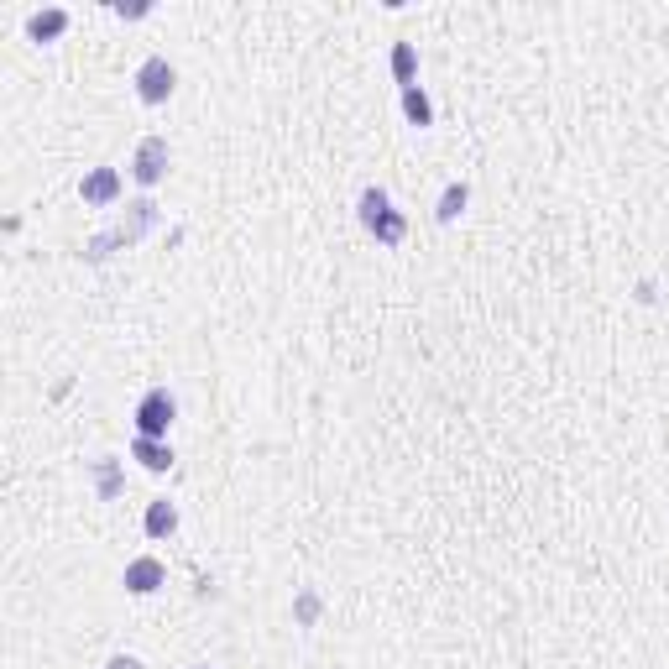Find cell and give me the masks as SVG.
Instances as JSON below:
<instances>
[{
    "mask_svg": "<svg viewBox=\"0 0 669 669\" xmlns=\"http://www.w3.org/2000/svg\"><path fill=\"white\" fill-rule=\"evenodd\" d=\"M95 492H100V502H110L121 492V466L115 460H95Z\"/></svg>",
    "mask_w": 669,
    "mask_h": 669,
    "instance_id": "13",
    "label": "cell"
},
{
    "mask_svg": "<svg viewBox=\"0 0 669 669\" xmlns=\"http://www.w3.org/2000/svg\"><path fill=\"white\" fill-rule=\"evenodd\" d=\"M403 115H408L413 126H434V105H429V95H424L419 84L403 89Z\"/></svg>",
    "mask_w": 669,
    "mask_h": 669,
    "instance_id": "11",
    "label": "cell"
},
{
    "mask_svg": "<svg viewBox=\"0 0 669 669\" xmlns=\"http://www.w3.org/2000/svg\"><path fill=\"white\" fill-rule=\"evenodd\" d=\"M168 163H173V152H168V136H142V142H136V157H131V178L136 183H152L168 173Z\"/></svg>",
    "mask_w": 669,
    "mask_h": 669,
    "instance_id": "5",
    "label": "cell"
},
{
    "mask_svg": "<svg viewBox=\"0 0 669 669\" xmlns=\"http://www.w3.org/2000/svg\"><path fill=\"white\" fill-rule=\"evenodd\" d=\"M293 612H298V622H314V617H319V596H314V591H304V596L293 602Z\"/></svg>",
    "mask_w": 669,
    "mask_h": 669,
    "instance_id": "15",
    "label": "cell"
},
{
    "mask_svg": "<svg viewBox=\"0 0 669 669\" xmlns=\"http://www.w3.org/2000/svg\"><path fill=\"white\" fill-rule=\"evenodd\" d=\"M173 419H178V403H173L168 387H152L147 398L136 403V434H142V440H168Z\"/></svg>",
    "mask_w": 669,
    "mask_h": 669,
    "instance_id": "3",
    "label": "cell"
},
{
    "mask_svg": "<svg viewBox=\"0 0 669 669\" xmlns=\"http://www.w3.org/2000/svg\"><path fill=\"white\" fill-rule=\"evenodd\" d=\"M466 199H471V189H466V183H450V189L440 194V204H434V220H440V225H450L460 210H466Z\"/></svg>",
    "mask_w": 669,
    "mask_h": 669,
    "instance_id": "12",
    "label": "cell"
},
{
    "mask_svg": "<svg viewBox=\"0 0 669 669\" xmlns=\"http://www.w3.org/2000/svg\"><path fill=\"white\" fill-rule=\"evenodd\" d=\"M356 215H361V225L372 230V236L382 241V246H403V236H408V220L392 210V199L377 189H361V199H356Z\"/></svg>",
    "mask_w": 669,
    "mask_h": 669,
    "instance_id": "2",
    "label": "cell"
},
{
    "mask_svg": "<svg viewBox=\"0 0 669 669\" xmlns=\"http://www.w3.org/2000/svg\"><path fill=\"white\" fill-rule=\"evenodd\" d=\"M105 669H142V659H131V654H115Z\"/></svg>",
    "mask_w": 669,
    "mask_h": 669,
    "instance_id": "16",
    "label": "cell"
},
{
    "mask_svg": "<svg viewBox=\"0 0 669 669\" xmlns=\"http://www.w3.org/2000/svg\"><path fill=\"white\" fill-rule=\"evenodd\" d=\"M199 669H210V664H199Z\"/></svg>",
    "mask_w": 669,
    "mask_h": 669,
    "instance_id": "17",
    "label": "cell"
},
{
    "mask_svg": "<svg viewBox=\"0 0 669 669\" xmlns=\"http://www.w3.org/2000/svg\"><path fill=\"white\" fill-rule=\"evenodd\" d=\"M152 225H157V204H152V199H136V204H126V215L115 220L110 230H100V236L84 246V257H89V262H105V257H115L121 246H136Z\"/></svg>",
    "mask_w": 669,
    "mask_h": 669,
    "instance_id": "1",
    "label": "cell"
},
{
    "mask_svg": "<svg viewBox=\"0 0 669 669\" xmlns=\"http://www.w3.org/2000/svg\"><path fill=\"white\" fill-rule=\"evenodd\" d=\"M121 189H126V183H121V173H115V168H95V173L79 178V199L84 204H115V199H121Z\"/></svg>",
    "mask_w": 669,
    "mask_h": 669,
    "instance_id": "6",
    "label": "cell"
},
{
    "mask_svg": "<svg viewBox=\"0 0 669 669\" xmlns=\"http://www.w3.org/2000/svg\"><path fill=\"white\" fill-rule=\"evenodd\" d=\"M413 68H419V58H413V42H392V74H398L403 89L413 84Z\"/></svg>",
    "mask_w": 669,
    "mask_h": 669,
    "instance_id": "14",
    "label": "cell"
},
{
    "mask_svg": "<svg viewBox=\"0 0 669 669\" xmlns=\"http://www.w3.org/2000/svg\"><path fill=\"white\" fill-rule=\"evenodd\" d=\"M142 528H147V539H168L173 528H178V507H173L168 497H157V502L147 507V523H142Z\"/></svg>",
    "mask_w": 669,
    "mask_h": 669,
    "instance_id": "9",
    "label": "cell"
},
{
    "mask_svg": "<svg viewBox=\"0 0 669 669\" xmlns=\"http://www.w3.org/2000/svg\"><path fill=\"white\" fill-rule=\"evenodd\" d=\"M131 455L142 460L147 471H168L173 466V450H168V440H142V434H136V445H131Z\"/></svg>",
    "mask_w": 669,
    "mask_h": 669,
    "instance_id": "10",
    "label": "cell"
},
{
    "mask_svg": "<svg viewBox=\"0 0 669 669\" xmlns=\"http://www.w3.org/2000/svg\"><path fill=\"white\" fill-rule=\"evenodd\" d=\"M173 89H178V68L163 53H152L142 68H136V95H142V105H163Z\"/></svg>",
    "mask_w": 669,
    "mask_h": 669,
    "instance_id": "4",
    "label": "cell"
},
{
    "mask_svg": "<svg viewBox=\"0 0 669 669\" xmlns=\"http://www.w3.org/2000/svg\"><path fill=\"white\" fill-rule=\"evenodd\" d=\"M121 581H126V591H131V596H152L157 586L168 581V570H163V560L142 555V560H131V565H126V575H121Z\"/></svg>",
    "mask_w": 669,
    "mask_h": 669,
    "instance_id": "7",
    "label": "cell"
},
{
    "mask_svg": "<svg viewBox=\"0 0 669 669\" xmlns=\"http://www.w3.org/2000/svg\"><path fill=\"white\" fill-rule=\"evenodd\" d=\"M27 32H32L37 42H53V37H63V32H68V11H63V6L32 11V16H27Z\"/></svg>",
    "mask_w": 669,
    "mask_h": 669,
    "instance_id": "8",
    "label": "cell"
}]
</instances>
